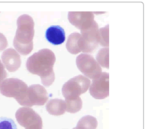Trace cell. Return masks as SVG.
Here are the masks:
<instances>
[{
  "mask_svg": "<svg viewBox=\"0 0 146 129\" xmlns=\"http://www.w3.org/2000/svg\"><path fill=\"white\" fill-rule=\"evenodd\" d=\"M68 18L70 23L81 31L89 28L95 22L93 13L91 12H69Z\"/></svg>",
  "mask_w": 146,
  "mask_h": 129,
  "instance_id": "cell-10",
  "label": "cell"
},
{
  "mask_svg": "<svg viewBox=\"0 0 146 129\" xmlns=\"http://www.w3.org/2000/svg\"><path fill=\"white\" fill-rule=\"evenodd\" d=\"M18 123L25 129H42V119L39 114L30 107H21L16 112Z\"/></svg>",
  "mask_w": 146,
  "mask_h": 129,
  "instance_id": "cell-7",
  "label": "cell"
},
{
  "mask_svg": "<svg viewBox=\"0 0 146 129\" xmlns=\"http://www.w3.org/2000/svg\"><path fill=\"white\" fill-rule=\"evenodd\" d=\"M91 81L83 75L74 76L64 83L62 93L64 98L79 97L88 91Z\"/></svg>",
  "mask_w": 146,
  "mask_h": 129,
  "instance_id": "cell-4",
  "label": "cell"
},
{
  "mask_svg": "<svg viewBox=\"0 0 146 129\" xmlns=\"http://www.w3.org/2000/svg\"><path fill=\"white\" fill-rule=\"evenodd\" d=\"M28 86L17 78H9L0 81V92L5 96L13 97L18 103L25 96Z\"/></svg>",
  "mask_w": 146,
  "mask_h": 129,
  "instance_id": "cell-3",
  "label": "cell"
},
{
  "mask_svg": "<svg viewBox=\"0 0 146 129\" xmlns=\"http://www.w3.org/2000/svg\"><path fill=\"white\" fill-rule=\"evenodd\" d=\"M48 100V94L46 89L40 84H33L28 87L25 96L18 103L30 107L33 105H44Z\"/></svg>",
  "mask_w": 146,
  "mask_h": 129,
  "instance_id": "cell-5",
  "label": "cell"
},
{
  "mask_svg": "<svg viewBox=\"0 0 146 129\" xmlns=\"http://www.w3.org/2000/svg\"><path fill=\"white\" fill-rule=\"evenodd\" d=\"M80 45L81 52L92 53L100 44L98 25L95 21L93 25L87 29L81 31Z\"/></svg>",
  "mask_w": 146,
  "mask_h": 129,
  "instance_id": "cell-8",
  "label": "cell"
},
{
  "mask_svg": "<svg viewBox=\"0 0 146 129\" xmlns=\"http://www.w3.org/2000/svg\"><path fill=\"white\" fill-rule=\"evenodd\" d=\"M46 109L50 114L54 116H60L64 114L66 111V104L64 100L52 99L47 103Z\"/></svg>",
  "mask_w": 146,
  "mask_h": 129,
  "instance_id": "cell-13",
  "label": "cell"
},
{
  "mask_svg": "<svg viewBox=\"0 0 146 129\" xmlns=\"http://www.w3.org/2000/svg\"><path fill=\"white\" fill-rule=\"evenodd\" d=\"M47 40L53 45H60L66 39L64 30L59 26H52L49 27L45 32Z\"/></svg>",
  "mask_w": 146,
  "mask_h": 129,
  "instance_id": "cell-12",
  "label": "cell"
},
{
  "mask_svg": "<svg viewBox=\"0 0 146 129\" xmlns=\"http://www.w3.org/2000/svg\"><path fill=\"white\" fill-rule=\"evenodd\" d=\"M55 62V55L53 51L43 49L28 58L27 69L30 73L40 76L42 84L48 87L53 84L55 79L53 70Z\"/></svg>",
  "mask_w": 146,
  "mask_h": 129,
  "instance_id": "cell-1",
  "label": "cell"
},
{
  "mask_svg": "<svg viewBox=\"0 0 146 129\" xmlns=\"http://www.w3.org/2000/svg\"><path fill=\"white\" fill-rule=\"evenodd\" d=\"M98 126L96 119L90 115L82 117L78 123L76 128L73 129H96Z\"/></svg>",
  "mask_w": 146,
  "mask_h": 129,
  "instance_id": "cell-15",
  "label": "cell"
},
{
  "mask_svg": "<svg viewBox=\"0 0 146 129\" xmlns=\"http://www.w3.org/2000/svg\"><path fill=\"white\" fill-rule=\"evenodd\" d=\"M7 74L5 69V67L0 60V81L5 79Z\"/></svg>",
  "mask_w": 146,
  "mask_h": 129,
  "instance_id": "cell-21",
  "label": "cell"
},
{
  "mask_svg": "<svg viewBox=\"0 0 146 129\" xmlns=\"http://www.w3.org/2000/svg\"><path fill=\"white\" fill-rule=\"evenodd\" d=\"M17 25V29L13 44L19 53L24 56L27 55L33 49L34 21L30 15L24 14L18 17Z\"/></svg>",
  "mask_w": 146,
  "mask_h": 129,
  "instance_id": "cell-2",
  "label": "cell"
},
{
  "mask_svg": "<svg viewBox=\"0 0 146 129\" xmlns=\"http://www.w3.org/2000/svg\"><path fill=\"white\" fill-rule=\"evenodd\" d=\"M109 74L102 72L100 76L94 79L90 88L91 96L97 100H103L109 96Z\"/></svg>",
  "mask_w": 146,
  "mask_h": 129,
  "instance_id": "cell-9",
  "label": "cell"
},
{
  "mask_svg": "<svg viewBox=\"0 0 146 129\" xmlns=\"http://www.w3.org/2000/svg\"><path fill=\"white\" fill-rule=\"evenodd\" d=\"M65 99L67 112L75 114L82 109V100L80 97H69Z\"/></svg>",
  "mask_w": 146,
  "mask_h": 129,
  "instance_id": "cell-16",
  "label": "cell"
},
{
  "mask_svg": "<svg viewBox=\"0 0 146 129\" xmlns=\"http://www.w3.org/2000/svg\"><path fill=\"white\" fill-rule=\"evenodd\" d=\"M8 45V42L6 37L2 33H0V51L6 49Z\"/></svg>",
  "mask_w": 146,
  "mask_h": 129,
  "instance_id": "cell-20",
  "label": "cell"
},
{
  "mask_svg": "<svg viewBox=\"0 0 146 129\" xmlns=\"http://www.w3.org/2000/svg\"><path fill=\"white\" fill-rule=\"evenodd\" d=\"M0 129H17L15 122L11 118H0Z\"/></svg>",
  "mask_w": 146,
  "mask_h": 129,
  "instance_id": "cell-19",
  "label": "cell"
},
{
  "mask_svg": "<svg viewBox=\"0 0 146 129\" xmlns=\"http://www.w3.org/2000/svg\"><path fill=\"white\" fill-rule=\"evenodd\" d=\"M97 62L103 67L109 69V48H102L96 56Z\"/></svg>",
  "mask_w": 146,
  "mask_h": 129,
  "instance_id": "cell-17",
  "label": "cell"
},
{
  "mask_svg": "<svg viewBox=\"0 0 146 129\" xmlns=\"http://www.w3.org/2000/svg\"><path fill=\"white\" fill-rule=\"evenodd\" d=\"M2 59L9 72H15L21 67V62L20 55L12 48L8 49L3 52Z\"/></svg>",
  "mask_w": 146,
  "mask_h": 129,
  "instance_id": "cell-11",
  "label": "cell"
},
{
  "mask_svg": "<svg viewBox=\"0 0 146 129\" xmlns=\"http://www.w3.org/2000/svg\"><path fill=\"white\" fill-rule=\"evenodd\" d=\"M81 35L78 32H74L70 35L66 43V48L72 54H77L81 52L80 45V40Z\"/></svg>",
  "mask_w": 146,
  "mask_h": 129,
  "instance_id": "cell-14",
  "label": "cell"
},
{
  "mask_svg": "<svg viewBox=\"0 0 146 129\" xmlns=\"http://www.w3.org/2000/svg\"><path fill=\"white\" fill-rule=\"evenodd\" d=\"M76 63L80 71L90 79H96L102 73L100 65L91 55L80 54L76 57Z\"/></svg>",
  "mask_w": 146,
  "mask_h": 129,
  "instance_id": "cell-6",
  "label": "cell"
},
{
  "mask_svg": "<svg viewBox=\"0 0 146 129\" xmlns=\"http://www.w3.org/2000/svg\"><path fill=\"white\" fill-rule=\"evenodd\" d=\"M100 44L103 47H109V25L99 29Z\"/></svg>",
  "mask_w": 146,
  "mask_h": 129,
  "instance_id": "cell-18",
  "label": "cell"
}]
</instances>
